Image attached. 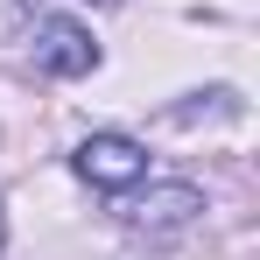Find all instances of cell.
<instances>
[{"instance_id": "6da1fadb", "label": "cell", "mask_w": 260, "mask_h": 260, "mask_svg": "<svg viewBox=\"0 0 260 260\" xmlns=\"http://www.w3.org/2000/svg\"><path fill=\"white\" fill-rule=\"evenodd\" d=\"M78 176H85L91 190H134L148 176V148L127 141V134H91L85 148H78Z\"/></svg>"}, {"instance_id": "7a4b0ae2", "label": "cell", "mask_w": 260, "mask_h": 260, "mask_svg": "<svg viewBox=\"0 0 260 260\" xmlns=\"http://www.w3.org/2000/svg\"><path fill=\"white\" fill-rule=\"evenodd\" d=\"M36 63L56 71V78H85L91 63H99V43H91V28H78V21H43V36H36Z\"/></svg>"}, {"instance_id": "3957f363", "label": "cell", "mask_w": 260, "mask_h": 260, "mask_svg": "<svg viewBox=\"0 0 260 260\" xmlns=\"http://www.w3.org/2000/svg\"><path fill=\"white\" fill-rule=\"evenodd\" d=\"M204 211V197H197V190H190V183H155V190H141V197H134V225H141V232H176V225H190V218Z\"/></svg>"}]
</instances>
